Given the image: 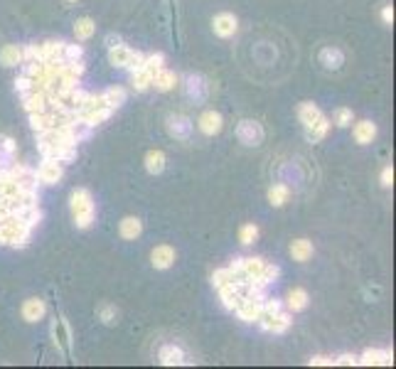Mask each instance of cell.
I'll use <instances>...</instances> for the list:
<instances>
[{
    "instance_id": "6da1fadb",
    "label": "cell",
    "mask_w": 396,
    "mask_h": 369,
    "mask_svg": "<svg viewBox=\"0 0 396 369\" xmlns=\"http://www.w3.org/2000/svg\"><path fill=\"white\" fill-rule=\"evenodd\" d=\"M71 217H74L76 229H89L96 217V207H94V197L87 187H76L69 197Z\"/></svg>"
},
{
    "instance_id": "7a4b0ae2",
    "label": "cell",
    "mask_w": 396,
    "mask_h": 369,
    "mask_svg": "<svg viewBox=\"0 0 396 369\" xmlns=\"http://www.w3.org/2000/svg\"><path fill=\"white\" fill-rule=\"evenodd\" d=\"M33 237V227L17 217L0 219V246H12V249H25Z\"/></svg>"
},
{
    "instance_id": "3957f363",
    "label": "cell",
    "mask_w": 396,
    "mask_h": 369,
    "mask_svg": "<svg viewBox=\"0 0 396 369\" xmlns=\"http://www.w3.org/2000/svg\"><path fill=\"white\" fill-rule=\"evenodd\" d=\"M165 128H168V133L175 138V141L190 143L195 123H192L190 116H184V114H168V119H165Z\"/></svg>"
},
{
    "instance_id": "277c9868",
    "label": "cell",
    "mask_w": 396,
    "mask_h": 369,
    "mask_svg": "<svg viewBox=\"0 0 396 369\" xmlns=\"http://www.w3.org/2000/svg\"><path fill=\"white\" fill-rule=\"evenodd\" d=\"M264 126L259 123V121H251V119H244L239 121V126H236V138H239V143H244L246 148H256L264 143Z\"/></svg>"
},
{
    "instance_id": "5b68a950",
    "label": "cell",
    "mask_w": 396,
    "mask_h": 369,
    "mask_svg": "<svg viewBox=\"0 0 396 369\" xmlns=\"http://www.w3.org/2000/svg\"><path fill=\"white\" fill-rule=\"evenodd\" d=\"M291 313H286V310H278V313H261L259 320H256V325L261 327V330L266 332H273V335H281V332H286L288 327H291Z\"/></svg>"
},
{
    "instance_id": "8992f818",
    "label": "cell",
    "mask_w": 396,
    "mask_h": 369,
    "mask_svg": "<svg viewBox=\"0 0 396 369\" xmlns=\"http://www.w3.org/2000/svg\"><path fill=\"white\" fill-rule=\"evenodd\" d=\"M37 178H40V184H57L64 178V163L57 160V157L42 155V163H40L37 168Z\"/></svg>"
},
{
    "instance_id": "52a82bcc",
    "label": "cell",
    "mask_w": 396,
    "mask_h": 369,
    "mask_svg": "<svg viewBox=\"0 0 396 369\" xmlns=\"http://www.w3.org/2000/svg\"><path fill=\"white\" fill-rule=\"evenodd\" d=\"M184 94L195 103H205L209 96V82L202 74H187L184 76Z\"/></svg>"
},
{
    "instance_id": "ba28073f",
    "label": "cell",
    "mask_w": 396,
    "mask_h": 369,
    "mask_svg": "<svg viewBox=\"0 0 396 369\" xmlns=\"http://www.w3.org/2000/svg\"><path fill=\"white\" fill-rule=\"evenodd\" d=\"M52 337H55V347L57 352L62 354V357H67V354L71 352V332H69V325H67L64 318H57L55 325H52Z\"/></svg>"
},
{
    "instance_id": "9c48e42d",
    "label": "cell",
    "mask_w": 396,
    "mask_h": 369,
    "mask_svg": "<svg viewBox=\"0 0 396 369\" xmlns=\"http://www.w3.org/2000/svg\"><path fill=\"white\" fill-rule=\"evenodd\" d=\"M364 367H389L394 364V352L391 350H364L362 357H357Z\"/></svg>"
},
{
    "instance_id": "30bf717a",
    "label": "cell",
    "mask_w": 396,
    "mask_h": 369,
    "mask_svg": "<svg viewBox=\"0 0 396 369\" xmlns=\"http://www.w3.org/2000/svg\"><path fill=\"white\" fill-rule=\"evenodd\" d=\"M212 28H214V35L217 37H232V35H236V30H239V20L232 15V12H219L217 17L212 20Z\"/></svg>"
},
{
    "instance_id": "8fae6325",
    "label": "cell",
    "mask_w": 396,
    "mask_h": 369,
    "mask_svg": "<svg viewBox=\"0 0 396 369\" xmlns=\"http://www.w3.org/2000/svg\"><path fill=\"white\" fill-rule=\"evenodd\" d=\"M150 264L157 271H165L175 264V249L170 244H160L150 251Z\"/></svg>"
},
{
    "instance_id": "7c38bea8",
    "label": "cell",
    "mask_w": 396,
    "mask_h": 369,
    "mask_svg": "<svg viewBox=\"0 0 396 369\" xmlns=\"http://www.w3.org/2000/svg\"><path fill=\"white\" fill-rule=\"evenodd\" d=\"M197 128L205 133V136H217L219 130L224 128V119L219 111H205L197 121Z\"/></svg>"
},
{
    "instance_id": "4fadbf2b",
    "label": "cell",
    "mask_w": 396,
    "mask_h": 369,
    "mask_svg": "<svg viewBox=\"0 0 396 369\" xmlns=\"http://www.w3.org/2000/svg\"><path fill=\"white\" fill-rule=\"evenodd\" d=\"M318 60H320V65L325 67V69L337 71L342 65H345V52H342L340 47H332V44H327V47L320 49Z\"/></svg>"
},
{
    "instance_id": "5bb4252c",
    "label": "cell",
    "mask_w": 396,
    "mask_h": 369,
    "mask_svg": "<svg viewBox=\"0 0 396 369\" xmlns=\"http://www.w3.org/2000/svg\"><path fill=\"white\" fill-rule=\"evenodd\" d=\"M266 264H268V261L256 259V256H249V259H241V271H244V276H246V278H251V281L264 283V273H266ZM264 286H266V283H264Z\"/></svg>"
},
{
    "instance_id": "9a60e30c",
    "label": "cell",
    "mask_w": 396,
    "mask_h": 369,
    "mask_svg": "<svg viewBox=\"0 0 396 369\" xmlns=\"http://www.w3.org/2000/svg\"><path fill=\"white\" fill-rule=\"evenodd\" d=\"M47 315V303L42 298H28L22 303V318L25 323H40Z\"/></svg>"
},
{
    "instance_id": "2e32d148",
    "label": "cell",
    "mask_w": 396,
    "mask_h": 369,
    "mask_svg": "<svg viewBox=\"0 0 396 369\" xmlns=\"http://www.w3.org/2000/svg\"><path fill=\"white\" fill-rule=\"evenodd\" d=\"M114 111L109 106H98V109H92V111H79V123H84L87 128H96L101 126L103 121H109Z\"/></svg>"
},
{
    "instance_id": "e0dca14e",
    "label": "cell",
    "mask_w": 396,
    "mask_h": 369,
    "mask_svg": "<svg viewBox=\"0 0 396 369\" xmlns=\"http://www.w3.org/2000/svg\"><path fill=\"white\" fill-rule=\"evenodd\" d=\"M178 82H180V76L163 67V69H157L155 74H153L150 87H155V92H173V89L178 87Z\"/></svg>"
},
{
    "instance_id": "ac0fdd59",
    "label": "cell",
    "mask_w": 396,
    "mask_h": 369,
    "mask_svg": "<svg viewBox=\"0 0 396 369\" xmlns=\"http://www.w3.org/2000/svg\"><path fill=\"white\" fill-rule=\"evenodd\" d=\"M322 111L315 106V103H310V101H303V103H298V119H300V123H303V128L305 130H310L313 128L318 121L322 119Z\"/></svg>"
},
{
    "instance_id": "d6986e66",
    "label": "cell",
    "mask_w": 396,
    "mask_h": 369,
    "mask_svg": "<svg viewBox=\"0 0 396 369\" xmlns=\"http://www.w3.org/2000/svg\"><path fill=\"white\" fill-rule=\"evenodd\" d=\"M157 362L165 364V367H175V364H187V359H184L182 347H178V345H163L160 352H157Z\"/></svg>"
},
{
    "instance_id": "ffe728a7",
    "label": "cell",
    "mask_w": 396,
    "mask_h": 369,
    "mask_svg": "<svg viewBox=\"0 0 396 369\" xmlns=\"http://www.w3.org/2000/svg\"><path fill=\"white\" fill-rule=\"evenodd\" d=\"M234 313L239 315V320L244 323H256L261 315V300H254V298H241V303L236 305Z\"/></svg>"
},
{
    "instance_id": "44dd1931",
    "label": "cell",
    "mask_w": 396,
    "mask_h": 369,
    "mask_svg": "<svg viewBox=\"0 0 396 369\" xmlns=\"http://www.w3.org/2000/svg\"><path fill=\"white\" fill-rule=\"evenodd\" d=\"M22 109L28 114H40V111H47V94L42 92H30L22 96Z\"/></svg>"
},
{
    "instance_id": "7402d4cb",
    "label": "cell",
    "mask_w": 396,
    "mask_h": 369,
    "mask_svg": "<svg viewBox=\"0 0 396 369\" xmlns=\"http://www.w3.org/2000/svg\"><path fill=\"white\" fill-rule=\"evenodd\" d=\"M15 153H17V146L10 136H0V170L10 168L15 163Z\"/></svg>"
},
{
    "instance_id": "603a6c76",
    "label": "cell",
    "mask_w": 396,
    "mask_h": 369,
    "mask_svg": "<svg viewBox=\"0 0 396 369\" xmlns=\"http://www.w3.org/2000/svg\"><path fill=\"white\" fill-rule=\"evenodd\" d=\"M119 232H121V237H123V239L133 241L143 234V222L138 217H123V219H121V224H119Z\"/></svg>"
},
{
    "instance_id": "cb8c5ba5",
    "label": "cell",
    "mask_w": 396,
    "mask_h": 369,
    "mask_svg": "<svg viewBox=\"0 0 396 369\" xmlns=\"http://www.w3.org/2000/svg\"><path fill=\"white\" fill-rule=\"evenodd\" d=\"M375 138H377V123H372V121H359V123L354 126V141H357L359 146H369Z\"/></svg>"
},
{
    "instance_id": "d4e9b609",
    "label": "cell",
    "mask_w": 396,
    "mask_h": 369,
    "mask_svg": "<svg viewBox=\"0 0 396 369\" xmlns=\"http://www.w3.org/2000/svg\"><path fill=\"white\" fill-rule=\"evenodd\" d=\"M64 44L67 42H55V40H47V42L40 44V49H42V62H62L64 60Z\"/></svg>"
},
{
    "instance_id": "484cf974",
    "label": "cell",
    "mask_w": 396,
    "mask_h": 369,
    "mask_svg": "<svg viewBox=\"0 0 396 369\" xmlns=\"http://www.w3.org/2000/svg\"><path fill=\"white\" fill-rule=\"evenodd\" d=\"M310 303V295L305 288H293L291 293H288V310L291 313H300V310H305Z\"/></svg>"
},
{
    "instance_id": "4316f807",
    "label": "cell",
    "mask_w": 396,
    "mask_h": 369,
    "mask_svg": "<svg viewBox=\"0 0 396 369\" xmlns=\"http://www.w3.org/2000/svg\"><path fill=\"white\" fill-rule=\"evenodd\" d=\"M30 116V126H33L35 133H42V130L52 128L55 126V111H40V114H28Z\"/></svg>"
},
{
    "instance_id": "83f0119b",
    "label": "cell",
    "mask_w": 396,
    "mask_h": 369,
    "mask_svg": "<svg viewBox=\"0 0 396 369\" xmlns=\"http://www.w3.org/2000/svg\"><path fill=\"white\" fill-rule=\"evenodd\" d=\"M165 163H168V157H165L163 151H148L146 153V170L150 175H160V173H163Z\"/></svg>"
},
{
    "instance_id": "f1b7e54d",
    "label": "cell",
    "mask_w": 396,
    "mask_h": 369,
    "mask_svg": "<svg viewBox=\"0 0 396 369\" xmlns=\"http://www.w3.org/2000/svg\"><path fill=\"white\" fill-rule=\"evenodd\" d=\"M0 65L3 67L22 65V47H17V44H6V47L0 49Z\"/></svg>"
},
{
    "instance_id": "f546056e",
    "label": "cell",
    "mask_w": 396,
    "mask_h": 369,
    "mask_svg": "<svg viewBox=\"0 0 396 369\" xmlns=\"http://www.w3.org/2000/svg\"><path fill=\"white\" fill-rule=\"evenodd\" d=\"M219 291V298H222V305L227 310H236V305L241 303V295L234 291V286H232V281L229 283H224V286H219L217 288Z\"/></svg>"
},
{
    "instance_id": "4dcf8cb0",
    "label": "cell",
    "mask_w": 396,
    "mask_h": 369,
    "mask_svg": "<svg viewBox=\"0 0 396 369\" xmlns=\"http://www.w3.org/2000/svg\"><path fill=\"white\" fill-rule=\"evenodd\" d=\"M130 52L133 49L130 47H126V44H114V47H109V62L114 67H121V69H126V65H128V60H130Z\"/></svg>"
},
{
    "instance_id": "1f68e13d",
    "label": "cell",
    "mask_w": 396,
    "mask_h": 369,
    "mask_svg": "<svg viewBox=\"0 0 396 369\" xmlns=\"http://www.w3.org/2000/svg\"><path fill=\"white\" fill-rule=\"evenodd\" d=\"M291 256H293V261H298V264H305V261L313 256V241L295 239L293 244H291Z\"/></svg>"
},
{
    "instance_id": "d6a6232c",
    "label": "cell",
    "mask_w": 396,
    "mask_h": 369,
    "mask_svg": "<svg viewBox=\"0 0 396 369\" xmlns=\"http://www.w3.org/2000/svg\"><path fill=\"white\" fill-rule=\"evenodd\" d=\"M101 98H103V106H109L111 111H116L121 103L126 101V89L123 87H111L101 94Z\"/></svg>"
},
{
    "instance_id": "836d02e7",
    "label": "cell",
    "mask_w": 396,
    "mask_h": 369,
    "mask_svg": "<svg viewBox=\"0 0 396 369\" xmlns=\"http://www.w3.org/2000/svg\"><path fill=\"white\" fill-rule=\"evenodd\" d=\"M330 119H327V116H322L320 121H318V123L313 126V128L310 130H305V136H308V141L310 143H320L322 138L327 136V133H330Z\"/></svg>"
},
{
    "instance_id": "e575fe53",
    "label": "cell",
    "mask_w": 396,
    "mask_h": 369,
    "mask_svg": "<svg viewBox=\"0 0 396 369\" xmlns=\"http://www.w3.org/2000/svg\"><path fill=\"white\" fill-rule=\"evenodd\" d=\"M288 197H291V190H288V184H271L268 187V202H271L273 207H283L288 202Z\"/></svg>"
},
{
    "instance_id": "d590c367",
    "label": "cell",
    "mask_w": 396,
    "mask_h": 369,
    "mask_svg": "<svg viewBox=\"0 0 396 369\" xmlns=\"http://www.w3.org/2000/svg\"><path fill=\"white\" fill-rule=\"evenodd\" d=\"M94 30H96V22H94L92 17H79V20L74 22L76 40H89L94 35Z\"/></svg>"
},
{
    "instance_id": "8d00e7d4",
    "label": "cell",
    "mask_w": 396,
    "mask_h": 369,
    "mask_svg": "<svg viewBox=\"0 0 396 369\" xmlns=\"http://www.w3.org/2000/svg\"><path fill=\"white\" fill-rule=\"evenodd\" d=\"M150 82H153V76L148 74L146 69L130 71V84H133L136 92H148V89H150Z\"/></svg>"
},
{
    "instance_id": "74e56055",
    "label": "cell",
    "mask_w": 396,
    "mask_h": 369,
    "mask_svg": "<svg viewBox=\"0 0 396 369\" xmlns=\"http://www.w3.org/2000/svg\"><path fill=\"white\" fill-rule=\"evenodd\" d=\"M165 67V55H160V52H153V55H146V60H143V69L148 71V74H155L157 69H163Z\"/></svg>"
},
{
    "instance_id": "f35d334b",
    "label": "cell",
    "mask_w": 396,
    "mask_h": 369,
    "mask_svg": "<svg viewBox=\"0 0 396 369\" xmlns=\"http://www.w3.org/2000/svg\"><path fill=\"white\" fill-rule=\"evenodd\" d=\"M256 239H259V227H256V224H244V227L239 229V241L244 246L254 244Z\"/></svg>"
},
{
    "instance_id": "ab89813d",
    "label": "cell",
    "mask_w": 396,
    "mask_h": 369,
    "mask_svg": "<svg viewBox=\"0 0 396 369\" xmlns=\"http://www.w3.org/2000/svg\"><path fill=\"white\" fill-rule=\"evenodd\" d=\"M116 318H119V313H116L114 305L106 303V305H101V308H98V320H101L103 325H114Z\"/></svg>"
},
{
    "instance_id": "60d3db41",
    "label": "cell",
    "mask_w": 396,
    "mask_h": 369,
    "mask_svg": "<svg viewBox=\"0 0 396 369\" xmlns=\"http://www.w3.org/2000/svg\"><path fill=\"white\" fill-rule=\"evenodd\" d=\"M22 62H42V49L40 44H28L22 49Z\"/></svg>"
},
{
    "instance_id": "b9f144b4",
    "label": "cell",
    "mask_w": 396,
    "mask_h": 369,
    "mask_svg": "<svg viewBox=\"0 0 396 369\" xmlns=\"http://www.w3.org/2000/svg\"><path fill=\"white\" fill-rule=\"evenodd\" d=\"M33 76H28V74H20L15 79V92L17 94H22V96H25V94H30L33 92Z\"/></svg>"
},
{
    "instance_id": "7bdbcfd3",
    "label": "cell",
    "mask_w": 396,
    "mask_h": 369,
    "mask_svg": "<svg viewBox=\"0 0 396 369\" xmlns=\"http://www.w3.org/2000/svg\"><path fill=\"white\" fill-rule=\"evenodd\" d=\"M84 57L82 44H64V62H76Z\"/></svg>"
},
{
    "instance_id": "ee69618b",
    "label": "cell",
    "mask_w": 396,
    "mask_h": 369,
    "mask_svg": "<svg viewBox=\"0 0 396 369\" xmlns=\"http://www.w3.org/2000/svg\"><path fill=\"white\" fill-rule=\"evenodd\" d=\"M335 123L340 126V128H347L350 123H352V109H337L335 111Z\"/></svg>"
},
{
    "instance_id": "f6af8a7d",
    "label": "cell",
    "mask_w": 396,
    "mask_h": 369,
    "mask_svg": "<svg viewBox=\"0 0 396 369\" xmlns=\"http://www.w3.org/2000/svg\"><path fill=\"white\" fill-rule=\"evenodd\" d=\"M229 281H232V271H229V266L227 268H217V271L212 273V286L214 288L224 286V283H229Z\"/></svg>"
},
{
    "instance_id": "bcb514c9",
    "label": "cell",
    "mask_w": 396,
    "mask_h": 369,
    "mask_svg": "<svg viewBox=\"0 0 396 369\" xmlns=\"http://www.w3.org/2000/svg\"><path fill=\"white\" fill-rule=\"evenodd\" d=\"M143 60H146V55L143 52H130V60H128V65H126V69L128 71H138V69H143Z\"/></svg>"
},
{
    "instance_id": "7dc6e473",
    "label": "cell",
    "mask_w": 396,
    "mask_h": 369,
    "mask_svg": "<svg viewBox=\"0 0 396 369\" xmlns=\"http://www.w3.org/2000/svg\"><path fill=\"white\" fill-rule=\"evenodd\" d=\"M308 364H313V367H332V364H335V359L325 357V354H315V357L308 359Z\"/></svg>"
},
{
    "instance_id": "c3c4849f",
    "label": "cell",
    "mask_w": 396,
    "mask_h": 369,
    "mask_svg": "<svg viewBox=\"0 0 396 369\" xmlns=\"http://www.w3.org/2000/svg\"><path fill=\"white\" fill-rule=\"evenodd\" d=\"M391 184H394V168L386 165V168L381 170V187H391Z\"/></svg>"
},
{
    "instance_id": "681fc988",
    "label": "cell",
    "mask_w": 396,
    "mask_h": 369,
    "mask_svg": "<svg viewBox=\"0 0 396 369\" xmlns=\"http://www.w3.org/2000/svg\"><path fill=\"white\" fill-rule=\"evenodd\" d=\"M335 364H342V367H350V364H359V359L354 357V354H340V357L335 359Z\"/></svg>"
},
{
    "instance_id": "f907efd6",
    "label": "cell",
    "mask_w": 396,
    "mask_h": 369,
    "mask_svg": "<svg viewBox=\"0 0 396 369\" xmlns=\"http://www.w3.org/2000/svg\"><path fill=\"white\" fill-rule=\"evenodd\" d=\"M381 20H384V25H391V22H394V8L391 6L381 8Z\"/></svg>"
},
{
    "instance_id": "816d5d0a",
    "label": "cell",
    "mask_w": 396,
    "mask_h": 369,
    "mask_svg": "<svg viewBox=\"0 0 396 369\" xmlns=\"http://www.w3.org/2000/svg\"><path fill=\"white\" fill-rule=\"evenodd\" d=\"M121 42V37H119V35H114V33H111V35H106V44H109V47H114V44H119Z\"/></svg>"
},
{
    "instance_id": "f5cc1de1",
    "label": "cell",
    "mask_w": 396,
    "mask_h": 369,
    "mask_svg": "<svg viewBox=\"0 0 396 369\" xmlns=\"http://www.w3.org/2000/svg\"><path fill=\"white\" fill-rule=\"evenodd\" d=\"M69 3H76V0H69Z\"/></svg>"
}]
</instances>
